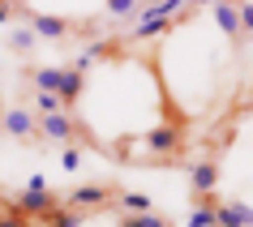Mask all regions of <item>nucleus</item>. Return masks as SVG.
Listing matches in <instances>:
<instances>
[{
    "label": "nucleus",
    "mask_w": 253,
    "mask_h": 227,
    "mask_svg": "<svg viewBox=\"0 0 253 227\" xmlns=\"http://www.w3.org/2000/svg\"><path fill=\"white\" fill-rule=\"evenodd\" d=\"M60 206L82 210L86 219H90V210H112V206H116V189L112 185H78L69 197H60Z\"/></svg>",
    "instance_id": "nucleus-1"
},
{
    "label": "nucleus",
    "mask_w": 253,
    "mask_h": 227,
    "mask_svg": "<svg viewBox=\"0 0 253 227\" xmlns=\"http://www.w3.org/2000/svg\"><path fill=\"white\" fill-rule=\"evenodd\" d=\"M0 129L4 137H13V142H39V112L35 107H9V112H0Z\"/></svg>",
    "instance_id": "nucleus-2"
},
{
    "label": "nucleus",
    "mask_w": 253,
    "mask_h": 227,
    "mask_svg": "<svg viewBox=\"0 0 253 227\" xmlns=\"http://www.w3.org/2000/svg\"><path fill=\"white\" fill-rule=\"evenodd\" d=\"M142 142H146V150H155V154H168V159H180V150H185V129H180V124H155V129H150L146 137H142Z\"/></svg>",
    "instance_id": "nucleus-3"
},
{
    "label": "nucleus",
    "mask_w": 253,
    "mask_h": 227,
    "mask_svg": "<svg viewBox=\"0 0 253 227\" xmlns=\"http://www.w3.org/2000/svg\"><path fill=\"white\" fill-rule=\"evenodd\" d=\"M82 137L78 120L69 112H56V116H39V142H56V146H73Z\"/></svg>",
    "instance_id": "nucleus-4"
},
{
    "label": "nucleus",
    "mask_w": 253,
    "mask_h": 227,
    "mask_svg": "<svg viewBox=\"0 0 253 227\" xmlns=\"http://www.w3.org/2000/svg\"><path fill=\"white\" fill-rule=\"evenodd\" d=\"M13 206L26 214V219H35V223H39V219H47V214L60 206V197H56L52 189H30V185H26V189L13 197Z\"/></svg>",
    "instance_id": "nucleus-5"
},
{
    "label": "nucleus",
    "mask_w": 253,
    "mask_h": 227,
    "mask_svg": "<svg viewBox=\"0 0 253 227\" xmlns=\"http://www.w3.org/2000/svg\"><path fill=\"white\" fill-rule=\"evenodd\" d=\"M26 22H30V30L39 35V39H47V43H60V39H69V22L65 17H52V13H30L26 9Z\"/></svg>",
    "instance_id": "nucleus-6"
},
{
    "label": "nucleus",
    "mask_w": 253,
    "mask_h": 227,
    "mask_svg": "<svg viewBox=\"0 0 253 227\" xmlns=\"http://www.w3.org/2000/svg\"><path fill=\"white\" fill-rule=\"evenodd\" d=\"M214 22H219V30H223V35L236 43V47H245V30H240L236 0H214Z\"/></svg>",
    "instance_id": "nucleus-7"
},
{
    "label": "nucleus",
    "mask_w": 253,
    "mask_h": 227,
    "mask_svg": "<svg viewBox=\"0 0 253 227\" xmlns=\"http://www.w3.org/2000/svg\"><path fill=\"white\" fill-rule=\"evenodd\" d=\"M189 176H193V197L214 193V185H219V159H211V154H206V159H198Z\"/></svg>",
    "instance_id": "nucleus-8"
},
{
    "label": "nucleus",
    "mask_w": 253,
    "mask_h": 227,
    "mask_svg": "<svg viewBox=\"0 0 253 227\" xmlns=\"http://www.w3.org/2000/svg\"><path fill=\"white\" fill-rule=\"evenodd\" d=\"M214 227H253V206H245V201L214 206Z\"/></svg>",
    "instance_id": "nucleus-9"
},
{
    "label": "nucleus",
    "mask_w": 253,
    "mask_h": 227,
    "mask_svg": "<svg viewBox=\"0 0 253 227\" xmlns=\"http://www.w3.org/2000/svg\"><path fill=\"white\" fill-rule=\"evenodd\" d=\"M82 90H86V77H82V69H60V86H56V99H60V103L65 107H73L82 99Z\"/></svg>",
    "instance_id": "nucleus-10"
},
{
    "label": "nucleus",
    "mask_w": 253,
    "mask_h": 227,
    "mask_svg": "<svg viewBox=\"0 0 253 227\" xmlns=\"http://www.w3.org/2000/svg\"><path fill=\"white\" fill-rule=\"evenodd\" d=\"M214 206H219V201H214L211 193L193 197V214H189V223H185V227H214Z\"/></svg>",
    "instance_id": "nucleus-11"
},
{
    "label": "nucleus",
    "mask_w": 253,
    "mask_h": 227,
    "mask_svg": "<svg viewBox=\"0 0 253 227\" xmlns=\"http://www.w3.org/2000/svg\"><path fill=\"white\" fill-rule=\"evenodd\" d=\"M35 99V112H39V116H56V112H69L65 103H60V99H56L52 90H35V86H30V90H22V99Z\"/></svg>",
    "instance_id": "nucleus-12"
},
{
    "label": "nucleus",
    "mask_w": 253,
    "mask_h": 227,
    "mask_svg": "<svg viewBox=\"0 0 253 227\" xmlns=\"http://www.w3.org/2000/svg\"><path fill=\"white\" fill-rule=\"evenodd\" d=\"M43 227H82L86 223V214L82 210H69V206H56L52 214H47V219H39Z\"/></svg>",
    "instance_id": "nucleus-13"
},
{
    "label": "nucleus",
    "mask_w": 253,
    "mask_h": 227,
    "mask_svg": "<svg viewBox=\"0 0 253 227\" xmlns=\"http://www.w3.org/2000/svg\"><path fill=\"white\" fill-rule=\"evenodd\" d=\"M116 227H172L163 214L155 210H142V214H125V219H116Z\"/></svg>",
    "instance_id": "nucleus-14"
},
{
    "label": "nucleus",
    "mask_w": 253,
    "mask_h": 227,
    "mask_svg": "<svg viewBox=\"0 0 253 227\" xmlns=\"http://www.w3.org/2000/svg\"><path fill=\"white\" fill-rule=\"evenodd\" d=\"M103 4L112 17H125V22H137V9H142V0H103Z\"/></svg>",
    "instance_id": "nucleus-15"
},
{
    "label": "nucleus",
    "mask_w": 253,
    "mask_h": 227,
    "mask_svg": "<svg viewBox=\"0 0 253 227\" xmlns=\"http://www.w3.org/2000/svg\"><path fill=\"white\" fill-rule=\"evenodd\" d=\"M116 206L125 214H142V210H150V201L142 197V193H116Z\"/></svg>",
    "instance_id": "nucleus-16"
},
{
    "label": "nucleus",
    "mask_w": 253,
    "mask_h": 227,
    "mask_svg": "<svg viewBox=\"0 0 253 227\" xmlns=\"http://www.w3.org/2000/svg\"><path fill=\"white\" fill-rule=\"evenodd\" d=\"M35 43H39V35H35L30 26H17L13 30V47H17V52H35Z\"/></svg>",
    "instance_id": "nucleus-17"
},
{
    "label": "nucleus",
    "mask_w": 253,
    "mask_h": 227,
    "mask_svg": "<svg viewBox=\"0 0 253 227\" xmlns=\"http://www.w3.org/2000/svg\"><path fill=\"white\" fill-rule=\"evenodd\" d=\"M0 227H30V219L22 210H17L13 201H9V206H4V210H0Z\"/></svg>",
    "instance_id": "nucleus-18"
},
{
    "label": "nucleus",
    "mask_w": 253,
    "mask_h": 227,
    "mask_svg": "<svg viewBox=\"0 0 253 227\" xmlns=\"http://www.w3.org/2000/svg\"><path fill=\"white\" fill-rule=\"evenodd\" d=\"M60 167H65V172H78L82 167V146L78 142H73V146H60Z\"/></svg>",
    "instance_id": "nucleus-19"
},
{
    "label": "nucleus",
    "mask_w": 253,
    "mask_h": 227,
    "mask_svg": "<svg viewBox=\"0 0 253 227\" xmlns=\"http://www.w3.org/2000/svg\"><path fill=\"white\" fill-rule=\"evenodd\" d=\"M236 13H240V30H245V43L253 39V4L249 0H236Z\"/></svg>",
    "instance_id": "nucleus-20"
},
{
    "label": "nucleus",
    "mask_w": 253,
    "mask_h": 227,
    "mask_svg": "<svg viewBox=\"0 0 253 227\" xmlns=\"http://www.w3.org/2000/svg\"><path fill=\"white\" fill-rule=\"evenodd\" d=\"M0 22H13V4H0Z\"/></svg>",
    "instance_id": "nucleus-21"
},
{
    "label": "nucleus",
    "mask_w": 253,
    "mask_h": 227,
    "mask_svg": "<svg viewBox=\"0 0 253 227\" xmlns=\"http://www.w3.org/2000/svg\"><path fill=\"white\" fill-rule=\"evenodd\" d=\"M198 4H214V0H193V9H198Z\"/></svg>",
    "instance_id": "nucleus-22"
},
{
    "label": "nucleus",
    "mask_w": 253,
    "mask_h": 227,
    "mask_svg": "<svg viewBox=\"0 0 253 227\" xmlns=\"http://www.w3.org/2000/svg\"><path fill=\"white\" fill-rule=\"evenodd\" d=\"M0 4H13V0H0Z\"/></svg>",
    "instance_id": "nucleus-23"
},
{
    "label": "nucleus",
    "mask_w": 253,
    "mask_h": 227,
    "mask_svg": "<svg viewBox=\"0 0 253 227\" xmlns=\"http://www.w3.org/2000/svg\"><path fill=\"white\" fill-rule=\"evenodd\" d=\"M30 227H43V223H30Z\"/></svg>",
    "instance_id": "nucleus-24"
}]
</instances>
